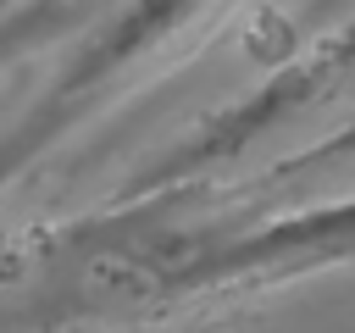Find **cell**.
<instances>
[{"mask_svg": "<svg viewBox=\"0 0 355 333\" xmlns=\"http://www.w3.org/2000/svg\"><path fill=\"white\" fill-rule=\"evenodd\" d=\"M172 211L161 200H128L116 205L94 233L100 250L89 266L67 278L72 305L83 294H100L105 305L133 300H244L266 294L300 278H322L338 266H355V194L300 205L272 222H239L233 239H216L222 228H172Z\"/></svg>", "mask_w": 355, "mask_h": 333, "instance_id": "cell-1", "label": "cell"}, {"mask_svg": "<svg viewBox=\"0 0 355 333\" xmlns=\"http://www.w3.org/2000/svg\"><path fill=\"white\" fill-rule=\"evenodd\" d=\"M227 6L233 0H116L33 94V105L0 133V194H11L55 144H67L105 105L166 72L172 56L189 50Z\"/></svg>", "mask_w": 355, "mask_h": 333, "instance_id": "cell-2", "label": "cell"}, {"mask_svg": "<svg viewBox=\"0 0 355 333\" xmlns=\"http://www.w3.org/2000/svg\"><path fill=\"white\" fill-rule=\"evenodd\" d=\"M344 105H355V22L322 33L316 44L288 56L272 78H261L250 94L211 111L194 133H183L172 150H161L150 166H139L116 205L178 194V189H211L216 172H233L255 150H272V144L294 139L300 128H311L316 117L344 111Z\"/></svg>", "mask_w": 355, "mask_h": 333, "instance_id": "cell-3", "label": "cell"}, {"mask_svg": "<svg viewBox=\"0 0 355 333\" xmlns=\"http://www.w3.org/2000/svg\"><path fill=\"white\" fill-rule=\"evenodd\" d=\"M344 161H355V117H349V122H338V128H327L322 139H311V144H300V150H288V155L266 161L261 189H266V183H272V189H283V183H305V178L333 172V166H344Z\"/></svg>", "mask_w": 355, "mask_h": 333, "instance_id": "cell-4", "label": "cell"}, {"mask_svg": "<svg viewBox=\"0 0 355 333\" xmlns=\"http://www.w3.org/2000/svg\"><path fill=\"white\" fill-rule=\"evenodd\" d=\"M94 6V0H89ZM83 17V0H33L28 11H17V22H6L0 28V67L6 61H17V50H28V44H39V39H55L67 22H78Z\"/></svg>", "mask_w": 355, "mask_h": 333, "instance_id": "cell-5", "label": "cell"}]
</instances>
